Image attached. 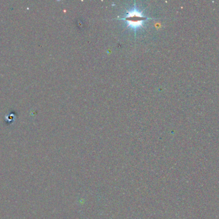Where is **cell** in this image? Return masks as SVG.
<instances>
[{"mask_svg": "<svg viewBox=\"0 0 219 219\" xmlns=\"http://www.w3.org/2000/svg\"><path fill=\"white\" fill-rule=\"evenodd\" d=\"M153 18L144 16L142 12L137 8L135 3L133 8L127 11L124 17L118 18L117 20L124 21L127 26L134 31L135 35H136V30L142 28L145 22Z\"/></svg>", "mask_w": 219, "mask_h": 219, "instance_id": "cell-1", "label": "cell"}]
</instances>
